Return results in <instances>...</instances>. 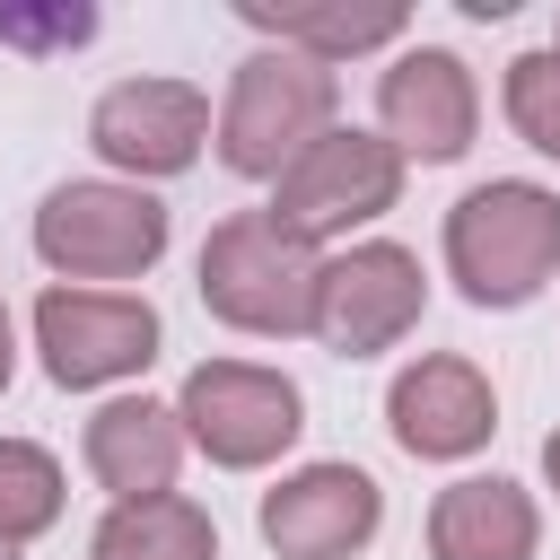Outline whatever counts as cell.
Listing matches in <instances>:
<instances>
[{"label":"cell","instance_id":"15","mask_svg":"<svg viewBox=\"0 0 560 560\" xmlns=\"http://www.w3.org/2000/svg\"><path fill=\"white\" fill-rule=\"evenodd\" d=\"M236 18L254 26V35H271V44H289V52H306V61H350V52H376V44H402V9L394 0H236Z\"/></svg>","mask_w":560,"mask_h":560},{"label":"cell","instance_id":"16","mask_svg":"<svg viewBox=\"0 0 560 560\" xmlns=\"http://www.w3.org/2000/svg\"><path fill=\"white\" fill-rule=\"evenodd\" d=\"M88 560H219V525L184 490L131 499V508H105V525L88 534Z\"/></svg>","mask_w":560,"mask_h":560},{"label":"cell","instance_id":"9","mask_svg":"<svg viewBox=\"0 0 560 560\" xmlns=\"http://www.w3.org/2000/svg\"><path fill=\"white\" fill-rule=\"evenodd\" d=\"M88 140H96V158L114 166V184L131 175V184L149 192L158 175H184V166L201 158V140H210V96H201L192 79H114V88L96 96V114H88Z\"/></svg>","mask_w":560,"mask_h":560},{"label":"cell","instance_id":"11","mask_svg":"<svg viewBox=\"0 0 560 560\" xmlns=\"http://www.w3.org/2000/svg\"><path fill=\"white\" fill-rule=\"evenodd\" d=\"M262 542L280 560H350L376 542L385 525V490L359 472V464H298L289 481L262 490Z\"/></svg>","mask_w":560,"mask_h":560},{"label":"cell","instance_id":"12","mask_svg":"<svg viewBox=\"0 0 560 560\" xmlns=\"http://www.w3.org/2000/svg\"><path fill=\"white\" fill-rule=\"evenodd\" d=\"M385 429H394V446L420 455V464H464V455L490 446V429H499V394H490V376H481L472 359L429 350V359H411V368L394 376V394H385Z\"/></svg>","mask_w":560,"mask_h":560},{"label":"cell","instance_id":"17","mask_svg":"<svg viewBox=\"0 0 560 560\" xmlns=\"http://www.w3.org/2000/svg\"><path fill=\"white\" fill-rule=\"evenodd\" d=\"M61 499H70V481H61L52 446H35V438H0V542H35V534H52V525H61Z\"/></svg>","mask_w":560,"mask_h":560},{"label":"cell","instance_id":"8","mask_svg":"<svg viewBox=\"0 0 560 560\" xmlns=\"http://www.w3.org/2000/svg\"><path fill=\"white\" fill-rule=\"evenodd\" d=\"M402 201V158L385 149V131H350L332 122L271 192V219L298 236V245H324V236H350L368 219H385Z\"/></svg>","mask_w":560,"mask_h":560},{"label":"cell","instance_id":"7","mask_svg":"<svg viewBox=\"0 0 560 560\" xmlns=\"http://www.w3.org/2000/svg\"><path fill=\"white\" fill-rule=\"evenodd\" d=\"M35 350H44V376L61 394H96V385H122L158 359V306L131 298V289H70L52 280L35 298Z\"/></svg>","mask_w":560,"mask_h":560},{"label":"cell","instance_id":"18","mask_svg":"<svg viewBox=\"0 0 560 560\" xmlns=\"http://www.w3.org/2000/svg\"><path fill=\"white\" fill-rule=\"evenodd\" d=\"M499 105H508V122H516V140H525V149L560 158V52H551V44H534V52H516V61H508Z\"/></svg>","mask_w":560,"mask_h":560},{"label":"cell","instance_id":"2","mask_svg":"<svg viewBox=\"0 0 560 560\" xmlns=\"http://www.w3.org/2000/svg\"><path fill=\"white\" fill-rule=\"evenodd\" d=\"M560 271V192L490 175L446 210V280L472 306H525Z\"/></svg>","mask_w":560,"mask_h":560},{"label":"cell","instance_id":"20","mask_svg":"<svg viewBox=\"0 0 560 560\" xmlns=\"http://www.w3.org/2000/svg\"><path fill=\"white\" fill-rule=\"evenodd\" d=\"M9 376H18V332H9V306H0V394H9Z\"/></svg>","mask_w":560,"mask_h":560},{"label":"cell","instance_id":"21","mask_svg":"<svg viewBox=\"0 0 560 560\" xmlns=\"http://www.w3.org/2000/svg\"><path fill=\"white\" fill-rule=\"evenodd\" d=\"M542 481H551V490H560V429H551V438H542Z\"/></svg>","mask_w":560,"mask_h":560},{"label":"cell","instance_id":"3","mask_svg":"<svg viewBox=\"0 0 560 560\" xmlns=\"http://www.w3.org/2000/svg\"><path fill=\"white\" fill-rule=\"evenodd\" d=\"M332 105H341V79L289 44H254L228 79V105H219V158L228 175L245 184H280L324 131H332Z\"/></svg>","mask_w":560,"mask_h":560},{"label":"cell","instance_id":"14","mask_svg":"<svg viewBox=\"0 0 560 560\" xmlns=\"http://www.w3.org/2000/svg\"><path fill=\"white\" fill-rule=\"evenodd\" d=\"M534 542H542V508L499 472H464L429 508V560H534Z\"/></svg>","mask_w":560,"mask_h":560},{"label":"cell","instance_id":"19","mask_svg":"<svg viewBox=\"0 0 560 560\" xmlns=\"http://www.w3.org/2000/svg\"><path fill=\"white\" fill-rule=\"evenodd\" d=\"M88 35H96V9L88 0H70V9H9L0 0V44H18V52H70Z\"/></svg>","mask_w":560,"mask_h":560},{"label":"cell","instance_id":"23","mask_svg":"<svg viewBox=\"0 0 560 560\" xmlns=\"http://www.w3.org/2000/svg\"><path fill=\"white\" fill-rule=\"evenodd\" d=\"M551 52H560V26H551Z\"/></svg>","mask_w":560,"mask_h":560},{"label":"cell","instance_id":"6","mask_svg":"<svg viewBox=\"0 0 560 560\" xmlns=\"http://www.w3.org/2000/svg\"><path fill=\"white\" fill-rule=\"evenodd\" d=\"M420 306H429L420 254L394 245V236H368V245L324 254V271H315V324L306 332L332 359H376V350H394L420 324Z\"/></svg>","mask_w":560,"mask_h":560},{"label":"cell","instance_id":"22","mask_svg":"<svg viewBox=\"0 0 560 560\" xmlns=\"http://www.w3.org/2000/svg\"><path fill=\"white\" fill-rule=\"evenodd\" d=\"M0 560H18V542H0Z\"/></svg>","mask_w":560,"mask_h":560},{"label":"cell","instance_id":"4","mask_svg":"<svg viewBox=\"0 0 560 560\" xmlns=\"http://www.w3.org/2000/svg\"><path fill=\"white\" fill-rule=\"evenodd\" d=\"M35 254H44L70 289L140 280V271L166 254V201L140 192V184H114V175L52 184L44 210H35Z\"/></svg>","mask_w":560,"mask_h":560},{"label":"cell","instance_id":"13","mask_svg":"<svg viewBox=\"0 0 560 560\" xmlns=\"http://www.w3.org/2000/svg\"><path fill=\"white\" fill-rule=\"evenodd\" d=\"M79 455H88L96 490H114V508H131V499H166L175 472H184V420H175V402L114 394V402L88 411Z\"/></svg>","mask_w":560,"mask_h":560},{"label":"cell","instance_id":"10","mask_svg":"<svg viewBox=\"0 0 560 560\" xmlns=\"http://www.w3.org/2000/svg\"><path fill=\"white\" fill-rule=\"evenodd\" d=\"M376 122H385V149L394 158H420V166H455L481 131V88H472V61L446 52V44H411L394 52V70L376 79Z\"/></svg>","mask_w":560,"mask_h":560},{"label":"cell","instance_id":"1","mask_svg":"<svg viewBox=\"0 0 560 560\" xmlns=\"http://www.w3.org/2000/svg\"><path fill=\"white\" fill-rule=\"evenodd\" d=\"M315 271L324 254L298 245L271 210H228L210 236H201V306L228 324V332H254V341H289L315 324Z\"/></svg>","mask_w":560,"mask_h":560},{"label":"cell","instance_id":"5","mask_svg":"<svg viewBox=\"0 0 560 560\" xmlns=\"http://www.w3.org/2000/svg\"><path fill=\"white\" fill-rule=\"evenodd\" d=\"M175 420H184V446H201L219 472H262L271 455L298 446L306 402L262 359H201L175 394Z\"/></svg>","mask_w":560,"mask_h":560}]
</instances>
